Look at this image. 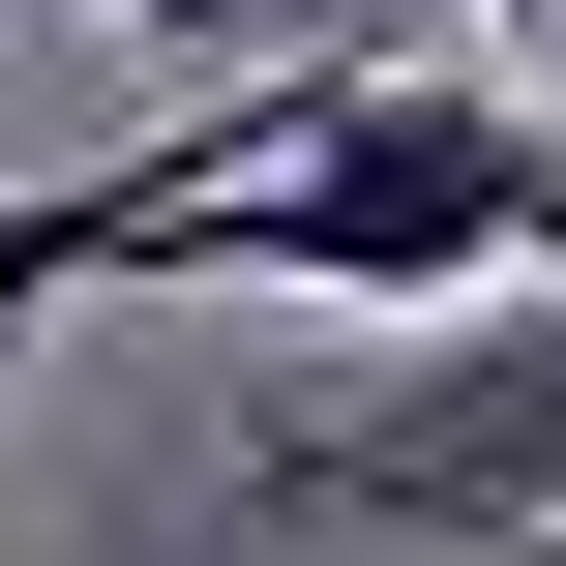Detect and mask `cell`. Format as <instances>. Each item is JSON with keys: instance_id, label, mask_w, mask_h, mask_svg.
<instances>
[{"instance_id": "cell-1", "label": "cell", "mask_w": 566, "mask_h": 566, "mask_svg": "<svg viewBox=\"0 0 566 566\" xmlns=\"http://www.w3.org/2000/svg\"><path fill=\"white\" fill-rule=\"evenodd\" d=\"M119 269H269V298L478 328V298L566 269V119H507V60H269L239 119L119 149Z\"/></svg>"}, {"instance_id": "cell-2", "label": "cell", "mask_w": 566, "mask_h": 566, "mask_svg": "<svg viewBox=\"0 0 566 566\" xmlns=\"http://www.w3.org/2000/svg\"><path fill=\"white\" fill-rule=\"evenodd\" d=\"M60 298H119V179H0V388H30Z\"/></svg>"}, {"instance_id": "cell-3", "label": "cell", "mask_w": 566, "mask_h": 566, "mask_svg": "<svg viewBox=\"0 0 566 566\" xmlns=\"http://www.w3.org/2000/svg\"><path fill=\"white\" fill-rule=\"evenodd\" d=\"M119 30H149V60H239V30H269V60H298V0H119Z\"/></svg>"}, {"instance_id": "cell-4", "label": "cell", "mask_w": 566, "mask_h": 566, "mask_svg": "<svg viewBox=\"0 0 566 566\" xmlns=\"http://www.w3.org/2000/svg\"><path fill=\"white\" fill-rule=\"evenodd\" d=\"M537 30H566V0H507V60H537Z\"/></svg>"}, {"instance_id": "cell-5", "label": "cell", "mask_w": 566, "mask_h": 566, "mask_svg": "<svg viewBox=\"0 0 566 566\" xmlns=\"http://www.w3.org/2000/svg\"><path fill=\"white\" fill-rule=\"evenodd\" d=\"M537 60H566V30H537Z\"/></svg>"}]
</instances>
